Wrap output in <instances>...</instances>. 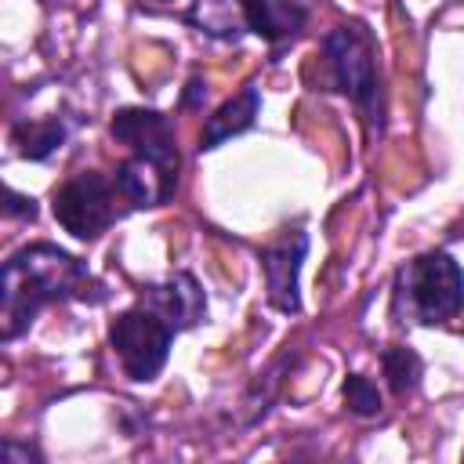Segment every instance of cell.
I'll use <instances>...</instances> for the list:
<instances>
[{
    "mask_svg": "<svg viewBox=\"0 0 464 464\" xmlns=\"http://www.w3.org/2000/svg\"><path fill=\"white\" fill-rule=\"evenodd\" d=\"M87 283V268L54 243H29L4 265L0 283V337L14 341L44 304L72 297Z\"/></svg>",
    "mask_w": 464,
    "mask_h": 464,
    "instance_id": "6da1fadb",
    "label": "cell"
},
{
    "mask_svg": "<svg viewBox=\"0 0 464 464\" xmlns=\"http://www.w3.org/2000/svg\"><path fill=\"white\" fill-rule=\"evenodd\" d=\"M464 308V272L446 250H428L410 257L395 272L392 312L399 323H446Z\"/></svg>",
    "mask_w": 464,
    "mask_h": 464,
    "instance_id": "7a4b0ae2",
    "label": "cell"
},
{
    "mask_svg": "<svg viewBox=\"0 0 464 464\" xmlns=\"http://www.w3.org/2000/svg\"><path fill=\"white\" fill-rule=\"evenodd\" d=\"M323 65L334 91H341L381 130V80L377 47L362 25H337L323 36Z\"/></svg>",
    "mask_w": 464,
    "mask_h": 464,
    "instance_id": "3957f363",
    "label": "cell"
},
{
    "mask_svg": "<svg viewBox=\"0 0 464 464\" xmlns=\"http://www.w3.org/2000/svg\"><path fill=\"white\" fill-rule=\"evenodd\" d=\"M174 334L178 330L145 304H134V308L120 312L109 326L112 352H116V359H120V366L130 381H152L167 366Z\"/></svg>",
    "mask_w": 464,
    "mask_h": 464,
    "instance_id": "277c9868",
    "label": "cell"
},
{
    "mask_svg": "<svg viewBox=\"0 0 464 464\" xmlns=\"http://www.w3.org/2000/svg\"><path fill=\"white\" fill-rule=\"evenodd\" d=\"M116 185L98 170H80L54 188V221L76 239H98L112 218Z\"/></svg>",
    "mask_w": 464,
    "mask_h": 464,
    "instance_id": "5b68a950",
    "label": "cell"
},
{
    "mask_svg": "<svg viewBox=\"0 0 464 464\" xmlns=\"http://www.w3.org/2000/svg\"><path fill=\"white\" fill-rule=\"evenodd\" d=\"M304 254H308V232H301V228L279 232L257 254L261 272H265L268 304L276 312H283V315H294L301 308V265H304Z\"/></svg>",
    "mask_w": 464,
    "mask_h": 464,
    "instance_id": "8992f818",
    "label": "cell"
},
{
    "mask_svg": "<svg viewBox=\"0 0 464 464\" xmlns=\"http://www.w3.org/2000/svg\"><path fill=\"white\" fill-rule=\"evenodd\" d=\"M178 170H181V163H174V160L130 152V156L116 167V192H120L130 207H160V203H167V199L174 196V188H178Z\"/></svg>",
    "mask_w": 464,
    "mask_h": 464,
    "instance_id": "52a82bcc",
    "label": "cell"
},
{
    "mask_svg": "<svg viewBox=\"0 0 464 464\" xmlns=\"http://www.w3.org/2000/svg\"><path fill=\"white\" fill-rule=\"evenodd\" d=\"M112 138L120 145H127L130 152H141V156H160V160H174L181 163L178 156V141H174V127L163 112L156 109H120L109 123Z\"/></svg>",
    "mask_w": 464,
    "mask_h": 464,
    "instance_id": "ba28073f",
    "label": "cell"
},
{
    "mask_svg": "<svg viewBox=\"0 0 464 464\" xmlns=\"http://www.w3.org/2000/svg\"><path fill=\"white\" fill-rule=\"evenodd\" d=\"M138 304L152 308L160 319H167L174 330H188L207 315V297L192 272H174L167 283L145 286Z\"/></svg>",
    "mask_w": 464,
    "mask_h": 464,
    "instance_id": "9c48e42d",
    "label": "cell"
},
{
    "mask_svg": "<svg viewBox=\"0 0 464 464\" xmlns=\"http://www.w3.org/2000/svg\"><path fill=\"white\" fill-rule=\"evenodd\" d=\"M163 11L178 14L203 36H214L225 44H236L243 33H250L243 0H170Z\"/></svg>",
    "mask_w": 464,
    "mask_h": 464,
    "instance_id": "30bf717a",
    "label": "cell"
},
{
    "mask_svg": "<svg viewBox=\"0 0 464 464\" xmlns=\"http://www.w3.org/2000/svg\"><path fill=\"white\" fill-rule=\"evenodd\" d=\"M257 109H261V94H257L254 83H246L239 94H232L228 102H221V105L207 116L203 134H199V149H218L221 141H228V138H236V134H243L246 127H254Z\"/></svg>",
    "mask_w": 464,
    "mask_h": 464,
    "instance_id": "8fae6325",
    "label": "cell"
},
{
    "mask_svg": "<svg viewBox=\"0 0 464 464\" xmlns=\"http://www.w3.org/2000/svg\"><path fill=\"white\" fill-rule=\"evenodd\" d=\"M246 25L265 44H286L304 29L308 11L297 0H243Z\"/></svg>",
    "mask_w": 464,
    "mask_h": 464,
    "instance_id": "7c38bea8",
    "label": "cell"
},
{
    "mask_svg": "<svg viewBox=\"0 0 464 464\" xmlns=\"http://www.w3.org/2000/svg\"><path fill=\"white\" fill-rule=\"evenodd\" d=\"M65 123L58 116H47V120H33V123H18L11 130V141L18 149V156L25 160H47L51 152H58L65 145Z\"/></svg>",
    "mask_w": 464,
    "mask_h": 464,
    "instance_id": "4fadbf2b",
    "label": "cell"
},
{
    "mask_svg": "<svg viewBox=\"0 0 464 464\" xmlns=\"http://www.w3.org/2000/svg\"><path fill=\"white\" fill-rule=\"evenodd\" d=\"M381 370H384L388 388H392L399 399L410 395V392L420 384V373H424L420 355H417L413 348H406V344H388V348L381 352Z\"/></svg>",
    "mask_w": 464,
    "mask_h": 464,
    "instance_id": "5bb4252c",
    "label": "cell"
},
{
    "mask_svg": "<svg viewBox=\"0 0 464 464\" xmlns=\"http://www.w3.org/2000/svg\"><path fill=\"white\" fill-rule=\"evenodd\" d=\"M341 395H344V406H348L352 413H359V417H377V413H381V392H377V384H373L370 377H362V373H348Z\"/></svg>",
    "mask_w": 464,
    "mask_h": 464,
    "instance_id": "9a60e30c",
    "label": "cell"
},
{
    "mask_svg": "<svg viewBox=\"0 0 464 464\" xmlns=\"http://www.w3.org/2000/svg\"><path fill=\"white\" fill-rule=\"evenodd\" d=\"M0 460L4 464H40V453L33 450V446H25V442H14V439H4V446H0Z\"/></svg>",
    "mask_w": 464,
    "mask_h": 464,
    "instance_id": "2e32d148",
    "label": "cell"
},
{
    "mask_svg": "<svg viewBox=\"0 0 464 464\" xmlns=\"http://www.w3.org/2000/svg\"><path fill=\"white\" fill-rule=\"evenodd\" d=\"M7 214H11V218H36V203H33L29 196L7 192Z\"/></svg>",
    "mask_w": 464,
    "mask_h": 464,
    "instance_id": "e0dca14e",
    "label": "cell"
},
{
    "mask_svg": "<svg viewBox=\"0 0 464 464\" xmlns=\"http://www.w3.org/2000/svg\"><path fill=\"white\" fill-rule=\"evenodd\" d=\"M167 4H170V0H149V7H160V11H163Z\"/></svg>",
    "mask_w": 464,
    "mask_h": 464,
    "instance_id": "ac0fdd59",
    "label": "cell"
},
{
    "mask_svg": "<svg viewBox=\"0 0 464 464\" xmlns=\"http://www.w3.org/2000/svg\"><path fill=\"white\" fill-rule=\"evenodd\" d=\"M40 4H58V0H40Z\"/></svg>",
    "mask_w": 464,
    "mask_h": 464,
    "instance_id": "d6986e66",
    "label": "cell"
}]
</instances>
